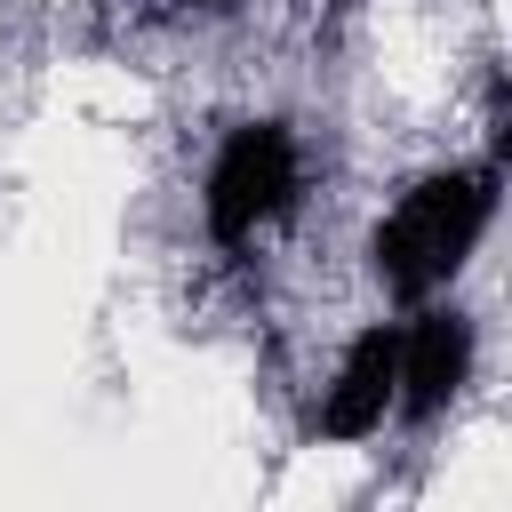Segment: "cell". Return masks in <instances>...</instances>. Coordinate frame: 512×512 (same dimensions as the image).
I'll use <instances>...</instances> for the list:
<instances>
[{
    "mask_svg": "<svg viewBox=\"0 0 512 512\" xmlns=\"http://www.w3.org/2000/svg\"><path fill=\"white\" fill-rule=\"evenodd\" d=\"M496 184H504V160H440V168L408 176V184L376 208V224H368V240H360L368 280H376L400 312L448 296V280L472 264V248H480L488 224H496Z\"/></svg>",
    "mask_w": 512,
    "mask_h": 512,
    "instance_id": "cell-1",
    "label": "cell"
}]
</instances>
